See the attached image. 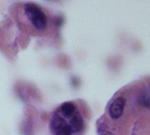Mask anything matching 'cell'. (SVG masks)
<instances>
[{
    "instance_id": "1",
    "label": "cell",
    "mask_w": 150,
    "mask_h": 135,
    "mask_svg": "<svg viewBox=\"0 0 150 135\" xmlns=\"http://www.w3.org/2000/svg\"><path fill=\"white\" fill-rule=\"evenodd\" d=\"M24 16L26 18L32 27L38 32L45 31L47 27L48 18L43 10L33 3H25L23 5Z\"/></svg>"
}]
</instances>
